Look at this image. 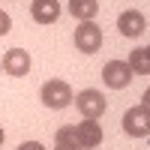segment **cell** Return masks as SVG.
<instances>
[{
    "mask_svg": "<svg viewBox=\"0 0 150 150\" xmlns=\"http://www.w3.org/2000/svg\"><path fill=\"white\" fill-rule=\"evenodd\" d=\"M75 48H78L81 54H96L99 48H102V30L96 27V21H81L78 27H75Z\"/></svg>",
    "mask_w": 150,
    "mask_h": 150,
    "instance_id": "1",
    "label": "cell"
},
{
    "mask_svg": "<svg viewBox=\"0 0 150 150\" xmlns=\"http://www.w3.org/2000/svg\"><path fill=\"white\" fill-rule=\"evenodd\" d=\"M42 102H45L48 108H54V111L66 108V105L72 102V87H69L66 81H60V78H48V81L42 84Z\"/></svg>",
    "mask_w": 150,
    "mask_h": 150,
    "instance_id": "2",
    "label": "cell"
},
{
    "mask_svg": "<svg viewBox=\"0 0 150 150\" xmlns=\"http://www.w3.org/2000/svg\"><path fill=\"white\" fill-rule=\"evenodd\" d=\"M123 132L132 138H147L150 135V111L144 105H132L123 114Z\"/></svg>",
    "mask_w": 150,
    "mask_h": 150,
    "instance_id": "3",
    "label": "cell"
},
{
    "mask_svg": "<svg viewBox=\"0 0 150 150\" xmlns=\"http://www.w3.org/2000/svg\"><path fill=\"white\" fill-rule=\"evenodd\" d=\"M75 108L84 114V120H99L105 114L108 102H105V96L99 90H81L78 96H75Z\"/></svg>",
    "mask_w": 150,
    "mask_h": 150,
    "instance_id": "4",
    "label": "cell"
},
{
    "mask_svg": "<svg viewBox=\"0 0 150 150\" xmlns=\"http://www.w3.org/2000/svg\"><path fill=\"white\" fill-rule=\"evenodd\" d=\"M132 69L126 60H108V63L102 66V81L111 87V90H123V87L132 84Z\"/></svg>",
    "mask_w": 150,
    "mask_h": 150,
    "instance_id": "5",
    "label": "cell"
},
{
    "mask_svg": "<svg viewBox=\"0 0 150 150\" xmlns=\"http://www.w3.org/2000/svg\"><path fill=\"white\" fill-rule=\"evenodd\" d=\"M72 135H75L81 150H96L102 144V126L96 120H81L78 126H72Z\"/></svg>",
    "mask_w": 150,
    "mask_h": 150,
    "instance_id": "6",
    "label": "cell"
},
{
    "mask_svg": "<svg viewBox=\"0 0 150 150\" xmlns=\"http://www.w3.org/2000/svg\"><path fill=\"white\" fill-rule=\"evenodd\" d=\"M0 66H3V72L12 75V78H24V75L30 72V54L24 51V48H9L3 54V60H0Z\"/></svg>",
    "mask_w": 150,
    "mask_h": 150,
    "instance_id": "7",
    "label": "cell"
},
{
    "mask_svg": "<svg viewBox=\"0 0 150 150\" xmlns=\"http://www.w3.org/2000/svg\"><path fill=\"white\" fill-rule=\"evenodd\" d=\"M117 30H120V36H126V39H138L147 30V21H144V15L138 9H126V12L117 15Z\"/></svg>",
    "mask_w": 150,
    "mask_h": 150,
    "instance_id": "8",
    "label": "cell"
},
{
    "mask_svg": "<svg viewBox=\"0 0 150 150\" xmlns=\"http://www.w3.org/2000/svg\"><path fill=\"white\" fill-rule=\"evenodd\" d=\"M30 15L36 24H54L60 18V3L57 0H33L30 3Z\"/></svg>",
    "mask_w": 150,
    "mask_h": 150,
    "instance_id": "9",
    "label": "cell"
},
{
    "mask_svg": "<svg viewBox=\"0 0 150 150\" xmlns=\"http://www.w3.org/2000/svg\"><path fill=\"white\" fill-rule=\"evenodd\" d=\"M69 12L78 21H93L96 12H99V3L96 0H69Z\"/></svg>",
    "mask_w": 150,
    "mask_h": 150,
    "instance_id": "10",
    "label": "cell"
},
{
    "mask_svg": "<svg viewBox=\"0 0 150 150\" xmlns=\"http://www.w3.org/2000/svg\"><path fill=\"white\" fill-rule=\"evenodd\" d=\"M129 69L135 75H150V57H147V48H132L129 51Z\"/></svg>",
    "mask_w": 150,
    "mask_h": 150,
    "instance_id": "11",
    "label": "cell"
},
{
    "mask_svg": "<svg viewBox=\"0 0 150 150\" xmlns=\"http://www.w3.org/2000/svg\"><path fill=\"white\" fill-rule=\"evenodd\" d=\"M54 150H81L78 141L72 135V126H60L57 135H54Z\"/></svg>",
    "mask_w": 150,
    "mask_h": 150,
    "instance_id": "12",
    "label": "cell"
},
{
    "mask_svg": "<svg viewBox=\"0 0 150 150\" xmlns=\"http://www.w3.org/2000/svg\"><path fill=\"white\" fill-rule=\"evenodd\" d=\"M9 27H12V18L6 15L3 9H0V36H6V33H9Z\"/></svg>",
    "mask_w": 150,
    "mask_h": 150,
    "instance_id": "13",
    "label": "cell"
},
{
    "mask_svg": "<svg viewBox=\"0 0 150 150\" xmlns=\"http://www.w3.org/2000/svg\"><path fill=\"white\" fill-rule=\"evenodd\" d=\"M15 150H45V144H39V141H21Z\"/></svg>",
    "mask_w": 150,
    "mask_h": 150,
    "instance_id": "14",
    "label": "cell"
},
{
    "mask_svg": "<svg viewBox=\"0 0 150 150\" xmlns=\"http://www.w3.org/2000/svg\"><path fill=\"white\" fill-rule=\"evenodd\" d=\"M141 105L150 111V87H147V90H144V96H141Z\"/></svg>",
    "mask_w": 150,
    "mask_h": 150,
    "instance_id": "15",
    "label": "cell"
},
{
    "mask_svg": "<svg viewBox=\"0 0 150 150\" xmlns=\"http://www.w3.org/2000/svg\"><path fill=\"white\" fill-rule=\"evenodd\" d=\"M0 144H3V126H0Z\"/></svg>",
    "mask_w": 150,
    "mask_h": 150,
    "instance_id": "16",
    "label": "cell"
},
{
    "mask_svg": "<svg viewBox=\"0 0 150 150\" xmlns=\"http://www.w3.org/2000/svg\"><path fill=\"white\" fill-rule=\"evenodd\" d=\"M147 57H150V45H147Z\"/></svg>",
    "mask_w": 150,
    "mask_h": 150,
    "instance_id": "17",
    "label": "cell"
}]
</instances>
